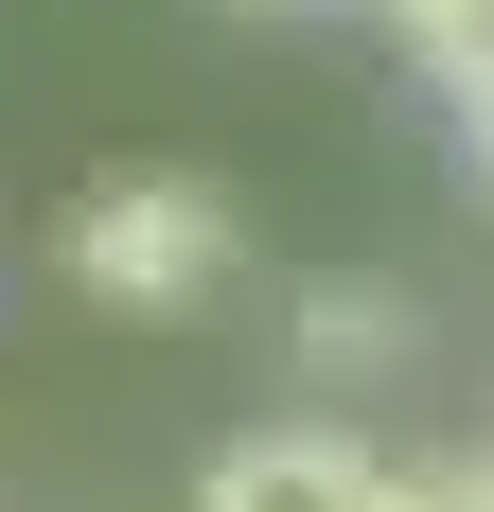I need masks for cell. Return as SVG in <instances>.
<instances>
[{"label": "cell", "instance_id": "9c48e42d", "mask_svg": "<svg viewBox=\"0 0 494 512\" xmlns=\"http://www.w3.org/2000/svg\"><path fill=\"white\" fill-rule=\"evenodd\" d=\"M477 460H494V442H477Z\"/></svg>", "mask_w": 494, "mask_h": 512}, {"label": "cell", "instance_id": "52a82bcc", "mask_svg": "<svg viewBox=\"0 0 494 512\" xmlns=\"http://www.w3.org/2000/svg\"><path fill=\"white\" fill-rule=\"evenodd\" d=\"M230 18H300V0H230Z\"/></svg>", "mask_w": 494, "mask_h": 512}, {"label": "cell", "instance_id": "ba28073f", "mask_svg": "<svg viewBox=\"0 0 494 512\" xmlns=\"http://www.w3.org/2000/svg\"><path fill=\"white\" fill-rule=\"evenodd\" d=\"M371 18H389V0H371Z\"/></svg>", "mask_w": 494, "mask_h": 512}, {"label": "cell", "instance_id": "3957f363", "mask_svg": "<svg viewBox=\"0 0 494 512\" xmlns=\"http://www.w3.org/2000/svg\"><path fill=\"white\" fill-rule=\"evenodd\" d=\"M283 354H300V389H318V407H353V389H389L424 336H406V283H300Z\"/></svg>", "mask_w": 494, "mask_h": 512}, {"label": "cell", "instance_id": "8992f818", "mask_svg": "<svg viewBox=\"0 0 494 512\" xmlns=\"http://www.w3.org/2000/svg\"><path fill=\"white\" fill-rule=\"evenodd\" d=\"M459 159H477V195H494V89H477V106H459Z\"/></svg>", "mask_w": 494, "mask_h": 512}, {"label": "cell", "instance_id": "277c9868", "mask_svg": "<svg viewBox=\"0 0 494 512\" xmlns=\"http://www.w3.org/2000/svg\"><path fill=\"white\" fill-rule=\"evenodd\" d=\"M389 36H406V71H424L442 106L494 89V0H389Z\"/></svg>", "mask_w": 494, "mask_h": 512}, {"label": "cell", "instance_id": "6da1fadb", "mask_svg": "<svg viewBox=\"0 0 494 512\" xmlns=\"http://www.w3.org/2000/svg\"><path fill=\"white\" fill-rule=\"evenodd\" d=\"M230 195L212 177H177V159H124V177H89L71 195V283H89L106 318H195L212 283H230Z\"/></svg>", "mask_w": 494, "mask_h": 512}, {"label": "cell", "instance_id": "5b68a950", "mask_svg": "<svg viewBox=\"0 0 494 512\" xmlns=\"http://www.w3.org/2000/svg\"><path fill=\"white\" fill-rule=\"evenodd\" d=\"M389 512H494V460H389Z\"/></svg>", "mask_w": 494, "mask_h": 512}, {"label": "cell", "instance_id": "7a4b0ae2", "mask_svg": "<svg viewBox=\"0 0 494 512\" xmlns=\"http://www.w3.org/2000/svg\"><path fill=\"white\" fill-rule=\"evenodd\" d=\"M195 512H389V442L353 407H265L195 460Z\"/></svg>", "mask_w": 494, "mask_h": 512}]
</instances>
